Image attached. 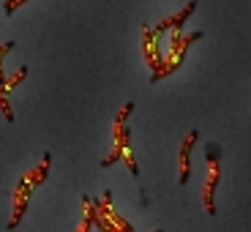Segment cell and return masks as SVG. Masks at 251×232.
<instances>
[{"label": "cell", "mask_w": 251, "mask_h": 232, "mask_svg": "<svg viewBox=\"0 0 251 232\" xmlns=\"http://www.w3.org/2000/svg\"><path fill=\"white\" fill-rule=\"evenodd\" d=\"M219 151L210 153V178H207V188H205V205H207V213H216L213 210V188H216V180H219V161H216Z\"/></svg>", "instance_id": "1"}, {"label": "cell", "mask_w": 251, "mask_h": 232, "mask_svg": "<svg viewBox=\"0 0 251 232\" xmlns=\"http://www.w3.org/2000/svg\"><path fill=\"white\" fill-rule=\"evenodd\" d=\"M197 142V131H191L186 137V142H183V151H180V183L186 186L188 180V153H191V145Z\"/></svg>", "instance_id": "2"}, {"label": "cell", "mask_w": 251, "mask_h": 232, "mask_svg": "<svg viewBox=\"0 0 251 232\" xmlns=\"http://www.w3.org/2000/svg\"><path fill=\"white\" fill-rule=\"evenodd\" d=\"M11 50H14V41H8V44H3V47H0V85L6 82V79H3V57H6Z\"/></svg>", "instance_id": "3"}]
</instances>
